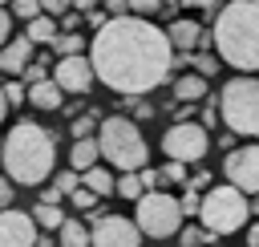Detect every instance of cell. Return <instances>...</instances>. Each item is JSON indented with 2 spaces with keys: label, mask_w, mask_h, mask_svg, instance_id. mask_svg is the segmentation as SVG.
<instances>
[{
  "label": "cell",
  "mask_w": 259,
  "mask_h": 247,
  "mask_svg": "<svg viewBox=\"0 0 259 247\" xmlns=\"http://www.w3.org/2000/svg\"><path fill=\"white\" fill-rule=\"evenodd\" d=\"M93 81L121 97H146L174 73V49L166 32L142 16H109L89 40Z\"/></svg>",
  "instance_id": "cell-1"
},
{
  "label": "cell",
  "mask_w": 259,
  "mask_h": 247,
  "mask_svg": "<svg viewBox=\"0 0 259 247\" xmlns=\"http://www.w3.org/2000/svg\"><path fill=\"white\" fill-rule=\"evenodd\" d=\"M210 45L219 65L227 61L239 73H259V0H227L214 12Z\"/></svg>",
  "instance_id": "cell-2"
},
{
  "label": "cell",
  "mask_w": 259,
  "mask_h": 247,
  "mask_svg": "<svg viewBox=\"0 0 259 247\" xmlns=\"http://www.w3.org/2000/svg\"><path fill=\"white\" fill-rule=\"evenodd\" d=\"M0 166H4V178L12 186H40L53 174V166H57V142H53V134L45 126H36V121H16L4 134Z\"/></svg>",
  "instance_id": "cell-3"
},
{
  "label": "cell",
  "mask_w": 259,
  "mask_h": 247,
  "mask_svg": "<svg viewBox=\"0 0 259 247\" xmlns=\"http://www.w3.org/2000/svg\"><path fill=\"white\" fill-rule=\"evenodd\" d=\"M97 154L117 170H142L150 158V146H146L138 121L113 113V117H101V126H97Z\"/></svg>",
  "instance_id": "cell-4"
},
{
  "label": "cell",
  "mask_w": 259,
  "mask_h": 247,
  "mask_svg": "<svg viewBox=\"0 0 259 247\" xmlns=\"http://www.w3.org/2000/svg\"><path fill=\"white\" fill-rule=\"evenodd\" d=\"M219 121L235 138H259V77H231L219 93Z\"/></svg>",
  "instance_id": "cell-5"
},
{
  "label": "cell",
  "mask_w": 259,
  "mask_h": 247,
  "mask_svg": "<svg viewBox=\"0 0 259 247\" xmlns=\"http://www.w3.org/2000/svg\"><path fill=\"white\" fill-rule=\"evenodd\" d=\"M247 215H251V202H247V194L243 190H235L231 182H223V186H210L206 194H202V202H198V227H206L214 239L219 235H231V231H239L243 223H247Z\"/></svg>",
  "instance_id": "cell-6"
},
{
  "label": "cell",
  "mask_w": 259,
  "mask_h": 247,
  "mask_svg": "<svg viewBox=\"0 0 259 247\" xmlns=\"http://www.w3.org/2000/svg\"><path fill=\"white\" fill-rule=\"evenodd\" d=\"M134 227H138L142 235H150V239H170V235H178V227H182L178 198L166 194V190H146V194L138 198V219H134Z\"/></svg>",
  "instance_id": "cell-7"
},
{
  "label": "cell",
  "mask_w": 259,
  "mask_h": 247,
  "mask_svg": "<svg viewBox=\"0 0 259 247\" xmlns=\"http://www.w3.org/2000/svg\"><path fill=\"white\" fill-rule=\"evenodd\" d=\"M162 150H166V158L170 162H198V158H206V150H210V134L202 130V126H194V121H174L170 130H166V138H162Z\"/></svg>",
  "instance_id": "cell-8"
},
{
  "label": "cell",
  "mask_w": 259,
  "mask_h": 247,
  "mask_svg": "<svg viewBox=\"0 0 259 247\" xmlns=\"http://www.w3.org/2000/svg\"><path fill=\"white\" fill-rule=\"evenodd\" d=\"M223 174L235 190L259 194V146H235L223 158Z\"/></svg>",
  "instance_id": "cell-9"
},
{
  "label": "cell",
  "mask_w": 259,
  "mask_h": 247,
  "mask_svg": "<svg viewBox=\"0 0 259 247\" xmlns=\"http://www.w3.org/2000/svg\"><path fill=\"white\" fill-rule=\"evenodd\" d=\"M89 247H142V231L121 215H101L89 223Z\"/></svg>",
  "instance_id": "cell-10"
},
{
  "label": "cell",
  "mask_w": 259,
  "mask_h": 247,
  "mask_svg": "<svg viewBox=\"0 0 259 247\" xmlns=\"http://www.w3.org/2000/svg\"><path fill=\"white\" fill-rule=\"evenodd\" d=\"M61 93H89L93 89V69H89V57H61L53 65V77H49Z\"/></svg>",
  "instance_id": "cell-11"
},
{
  "label": "cell",
  "mask_w": 259,
  "mask_h": 247,
  "mask_svg": "<svg viewBox=\"0 0 259 247\" xmlns=\"http://www.w3.org/2000/svg\"><path fill=\"white\" fill-rule=\"evenodd\" d=\"M0 247H36V223L24 211H0Z\"/></svg>",
  "instance_id": "cell-12"
},
{
  "label": "cell",
  "mask_w": 259,
  "mask_h": 247,
  "mask_svg": "<svg viewBox=\"0 0 259 247\" xmlns=\"http://www.w3.org/2000/svg\"><path fill=\"white\" fill-rule=\"evenodd\" d=\"M166 40H170V49H178V53L210 49V32H202L198 20H174V24L166 28Z\"/></svg>",
  "instance_id": "cell-13"
},
{
  "label": "cell",
  "mask_w": 259,
  "mask_h": 247,
  "mask_svg": "<svg viewBox=\"0 0 259 247\" xmlns=\"http://www.w3.org/2000/svg\"><path fill=\"white\" fill-rule=\"evenodd\" d=\"M32 61V40L28 36H8L0 45V73H24V65Z\"/></svg>",
  "instance_id": "cell-14"
},
{
  "label": "cell",
  "mask_w": 259,
  "mask_h": 247,
  "mask_svg": "<svg viewBox=\"0 0 259 247\" xmlns=\"http://www.w3.org/2000/svg\"><path fill=\"white\" fill-rule=\"evenodd\" d=\"M24 101H28L32 109H65V93H61L53 81H36V85H28V89H24Z\"/></svg>",
  "instance_id": "cell-15"
},
{
  "label": "cell",
  "mask_w": 259,
  "mask_h": 247,
  "mask_svg": "<svg viewBox=\"0 0 259 247\" xmlns=\"http://www.w3.org/2000/svg\"><path fill=\"white\" fill-rule=\"evenodd\" d=\"M202 97H206V81H202L198 73H182V77L174 81V101L194 105V101H202Z\"/></svg>",
  "instance_id": "cell-16"
},
{
  "label": "cell",
  "mask_w": 259,
  "mask_h": 247,
  "mask_svg": "<svg viewBox=\"0 0 259 247\" xmlns=\"http://www.w3.org/2000/svg\"><path fill=\"white\" fill-rule=\"evenodd\" d=\"M97 138H77L73 142V150H69V166L77 170V174H85L89 166H97Z\"/></svg>",
  "instance_id": "cell-17"
},
{
  "label": "cell",
  "mask_w": 259,
  "mask_h": 247,
  "mask_svg": "<svg viewBox=\"0 0 259 247\" xmlns=\"http://www.w3.org/2000/svg\"><path fill=\"white\" fill-rule=\"evenodd\" d=\"M57 235H61V247H89V223H81V219H65L57 227Z\"/></svg>",
  "instance_id": "cell-18"
},
{
  "label": "cell",
  "mask_w": 259,
  "mask_h": 247,
  "mask_svg": "<svg viewBox=\"0 0 259 247\" xmlns=\"http://www.w3.org/2000/svg\"><path fill=\"white\" fill-rule=\"evenodd\" d=\"M57 32H61V28H57V20L40 12L36 20H28V32H24V36H28L32 45H53V40H57Z\"/></svg>",
  "instance_id": "cell-19"
},
{
  "label": "cell",
  "mask_w": 259,
  "mask_h": 247,
  "mask_svg": "<svg viewBox=\"0 0 259 247\" xmlns=\"http://www.w3.org/2000/svg\"><path fill=\"white\" fill-rule=\"evenodd\" d=\"M81 186H85L89 194H97V198H101V194H109V190H113V174H109V170H101V166H89V170L81 174Z\"/></svg>",
  "instance_id": "cell-20"
},
{
  "label": "cell",
  "mask_w": 259,
  "mask_h": 247,
  "mask_svg": "<svg viewBox=\"0 0 259 247\" xmlns=\"http://www.w3.org/2000/svg\"><path fill=\"white\" fill-rule=\"evenodd\" d=\"M28 219H32L36 227H49V231H57V227L65 223V215H61V207H53V202H36Z\"/></svg>",
  "instance_id": "cell-21"
},
{
  "label": "cell",
  "mask_w": 259,
  "mask_h": 247,
  "mask_svg": "<svg viewBox=\"0 0 259 247\" xmlns=\"http://www.w3.org/2000/svg\"><path fill=\"white\" fill-rule=\"evenodd\" d=\"M178 243H182V247H214V235H210L206 227L190 223V227H178Z\"/></svg>",
  "instance_id": "cell-22"
},
{
  "label": "cell",
  "mask_w": 259,
  "mask_h": 247,
  "mask_svg": "<svg viewBox=\"0 0 259 247\" xmlns=\"http://www.w3.org/2000/svg\"><path fill=\"white\" fill-rule=\"evenodd\" d=\"M81 32H57V40H53V49H57V61L61 57H81Z\"/></svg>",
  "instance_id": "cell-23"
},
{
  "label": "cell",
  "mask_w": 259,
  "mask_h": 247,
  "mask_svg": "<svg viewBox=\"0 0 259 247\" xmlns=\"http://www.w3.org/2000/svg\"><path fill=\"white\" fill-rule=\"evenodd\" d=\"M113 190H117L121 198H130V202H138V198L146 194V190H142V182H138V170H125V174L113 182Z\"/></svg>",
  "instance_id": "cell-24"
},
{
  "label": "cell",
  "mask_w": 259,
  "mask_h": 247,
  "mask_svg": "<svg viewBox=\"0 0 259 247\" xmlns=\"http://www.w3.org/2000/svg\"><path fill=\"white\" fill-rule=\"evenodd\" d=\"M190 65H194V73H198L202 81L219 73V57H214V53H194V57H190Z\"/></svg>",
  "instance_id": "cell-25"
},
{
  "label": "cell",
  "mask_w": 259,
  "mask_h": 247,
  "mask_svg": "<svg viewBox=\"0 0 259 247\" xmlns=\"http://www.w3.org/2000/svg\"><path fill=\"white\" fill-rule=\"evenodd\" d=\"M77 186H81V174H77V170H61V174L53 178V190H57L61 198H65V194H73Z\"/></svg>",
  "instance_id": "cell-26"
},
{
  "label": "cell",
  "mask_w": 259,
  "mask_h": 247,
  "mask_svg": "<svg viewBox=\"0 0 259 247\" xmlns=\"http://www.w3.org/2000/svg\"><path fill=\"white\" fill-rule=\"evenodd\" d=\"M20 77H24L28 85H36V81H49V57H45V61H28Z\"/></svg>",
  "instance_id": "cell-27"
},
{
  "label": "cell",
  "mask_w": 259,
  "mask_h": 247,
  "mask_svg": "<svg viewBox=\"0 0 259 247\" xmlns=\"http://www.w3.org/2000/svg\"><path fill=\"white\" fill-rule=\"evenodd\" d=\"M121 105H125V109H130V113H134L138 121H150V117H154V105H150L146 97H125Z\"/></svg>",
  "instance_id": "cell-28"
},
{
  "label": "cell",
  "mask_w": 259,
  "mask_h": 247,
  "mask_svg": "<svg viewBox=\"0 0 259 247\" xmlns=\"http://www.w3.org/2000/svg\"><path fill=\"white\" fill-rule=\"evenodd\" d=\"M73 138H93V130H97V113H85V117H73Z\"/></svg>",
  "instance_id": "cell-29"
},
{
  "label": "cell",
  "mask_w": 259,
  "mask_h": 247,
  "mask_svg": "<svg viewBox=\"0 0 259 247\" xmlns=\"http://www.w3.org/2000/svg\"><path fill=\"white\" fill-rule=\"evenodd\" d=\"M154 12H162V0H130V12L125 16H154Z\"/></svg>",
  "instance_id": "cell-30"
},
{
  "label": "cell",
  "mask_w": 259,
  "mask_h": 247,
  "mask_svg": "<svg viewBox=\"0 0 259 247\" xmlns=\"http://www.w3.org/2000/svg\"><path fill=\"white\" fill-rule=\"evenodd\" d=\"M4 89V105H24V85L20 81H0Z\"/></svg>",
  "instance_id": "cell-31"
},
{
  "label": "cell",
  "mask_w": 259,
  "mask_h": 247,
  "mask_svg": "<svg viewBox=\"0 0 259 247\" xmlns=\"http://www.w3.org/2000/svg\"><path fill=\"white\" fill-rule=\"evenodd\" d=\"M158 178H162V182H186L190 174H186V166H182V162H166V166L158 170Z\"/></svg>",
  "instance_id": "cell-32"
},
{
  "label": "cell",
  "mask_w": 259,
  "mask_h": 247,
  "mask_svg": "<svg viewBox=\"0 0 259 247\" xmlns=\"http://www.w3.org/2000/svg\"><path fill=\"white\" fill-rule=\"evenodd\" d=\"M12 12L20 20H36L40 16V0H12Z\"/></svg>",
  "instance_id": "cell-33"
},
{
  "label": "cell",
  "mask_w": 259,
  "mask_h": 247,
  "mask_svg": "<svg viewBox=\"0 0 259 247\" xmlns=\"http://www.w3.org/2000/svg\"><path fill=\"white\" fill-rule=\"evenodd\" d=\"M69 198H73V207H77V211H93V207H97V194H89L85 186H77Z\"/></svg>",
  "instance_id": "cell-34"
},
{
  "label": "cell",
  "mask_w": 259,
  "mask_h": 247,
  "mask_svg": "<svg viewBox=\"0 0 259 247\" xmlns=\"http://www.w3.org/2000/svg\"><path fill=\"white\" fill-rule=\"evenodd\" d=\"M198 202H202V194H198V190H190V186H186V194H182V198H178V211H182V215H198Z\"/></svg>",
  "instance_id": "cell-35"
},
{
  "label": "cell",
  "mask_w": 259,
  "mask_h": 247,
  "mask_svg": "<svg viewBox=\"0 0 259 247\" xmlns=\"http://www.w3.org/2000/svg\"><path fill=\"white\" fill-rule=\"evenodd\" d=\"M206 105H202V130H210L214 121H219V97H202Z\"/></svg>",
  "instance_id": "cell-36"
},
{
  "label": "cell",
  "mask_w": 259,
  "mask_h": 247,
  "mask_svg": "<svg viewBox=\"0 0 259 247\" xmlns=\"http://www.w3.org/2000/svg\"><path fill=\"white\" fill-rule=\"evenodd\" d=\"M73 8V0H40V12L45 16H65Z\"/></svg>",
  "instance_id": "cell-37"
},
{
  "label": "cell",
  "mask_w": 259,
  "mask_h": 247,
  "mask_svg": "<svg viewBox=\"0 0 259 247\" xmlns=\"http://www.w3.org/2000/svg\"><path fill=\"white\" fill-rule=\"evenodd\" d=\"M138 182H142V190H158V182H162V178H158V170L142 166V170H138Z\"/></svg>",
  "instance_id": "cell-38"
},
{
  "label": "cell",
  "mask_w": 259,
  "mask_h": 247,
  "mask_svg": "<svg viewBox=\"0 0 259 247\" xmlns=\"http://www.w3.org/2000/svg\"><path fill=\"white\" fill-rule=\"evenodd\" d=\"M77 24H81V12H73V8H69V12L61 16V24H57V28H61V32H77Z\"/></svg>",
  "instance_id": "cell-39"
},
{
  "label": "cell",
  "mask_w": 259,
  "mask_h": 247,
  "mask_svg": "<svg viewBox=\"0 0 259 247\" xmlns=\"http://www.w3.org/2000/svg\"><path fill=\"white\" fill-rule=\"evenodd\" d=\"M130 12V0H105V16H125Z\"/></svg>",
  "instance_id": "cell-40"
},
{
  "label": "cell",
  "mask_w": 259,
  "mask_h": 247,
  "mask_svg": "<svg viewBox=\"0 0 259 247\" xmlns=\"http://www.w3.org/2000/svg\"><path fill=\"white\" fill-rule=\"evenodd\" d=\"M186 186H190V190H202V186H210V170H198L194 178H186Z\"/></svg>",
  "instance_id": "cell-41"
},
{
  "label": "cell",
  "mask_w": 259,
  "mask_h": 247,
  "mask_svg": "<svg viewBox=\"0 0 259 247\" xmlns=\"http://www.w3.org/2000/svg\"><path fill=\"white\" fill-rule=\"evenodd\" d=\"M12 194H16V190H12V182H8L4 174H0V211H4L8 202H12Z\"/></svg>",
  "instance_id": "cell-42"
},
{
  "label": "cell",
  "mask_w": 259,
  "mask_h": 247,
  "mask_svg": "<svg viewBox=\"0 0 259 247\" xmlns=\"http://www.w3.org/2000/svg\"><path fill=\"white\" fill-rule=\"evenodd\" d=\"M8 36H12V16H8L4 8H0V45H4Z\"/></svg>",
  "instance_id": "cell-43"
},
{
  "label": "cell",
  "mask_w": 259,
  "mask_h": 247,
  "mask_svg": "<svg viewBox=\"0 0 259 247\" xmlns=\"http://www.w3.org/2000/svg\"><path fill=\"white\" fill-rule=\"evenodd\" d=\"M85 20H89L93 28H101V24L109 20V16H105V8H93V12H85Z\"/></svg>",
  "instance_id": "cell-44"
},
{
  "label": "cell",
  "mask_w": 259,
  "mask_h": 247,
  "mask_svg": "<svg viewBox=\"0 0 259 247\" xmlns=\"http://www.w3.org/2000/svg\"><path fill=\"white\" fill-rule=\"evenodd\" d=\"M198 8H202V12H206V16H214V12H219V8H223V0H198Z\"/></svg>",
  "instance_id": "cell-45"
},
{
  "label": "cell",
  "mask_w": 259,
  "mask_h": 247,
  "mask_svg": "<svg viewBox=\"0 0 259 247\" xmlns=\"http://www.w3.org/2000/svg\"><path fill=\"white\" fill-rule=\"evenodd\" d=\"M36 202H53V207H61V194H57V190H53V186H49V190H45V194H40V198H36Z\"/></svg>",
  "instance_id": "cell-46"
},
{
  "label": "cell",
  "mask_w": 259,
  "mask_h": 247,
  "mask_svg": "<svg viewBox=\"0 0 259 247\" xmlns=\"http://www.w3.org/2000/svg\"><path fill=\"white\" fill-rule=\"evenodd\" d=\"M97 0H73V12H93Z\"/></svg>",
  "instance_id": "cell-47"
},
{
  "label": "cell",
  "mask_w": 259,
  "mask_h": 247,
  "mask_svg": "<svg viewBox=\"0 0 259 247\" xmlns=\"http://www.w3.org/2000/svg\"><path fill=\"white\" fill-rule=\"evenodd\" d=\"M247 243H251V247H259V223H255V227L247 231Z\"/></svg>",
  "instance_id": "cell-48"
},
{
  "label": "cell",
  "mask_w": 259,
  "mask_h": 247,
  "mask_svg": "<svg viewBox=\"0 0 259 247\" xmlns=\"http://www.w3.org/2000/svg\"><path fill=\"white\" fill-rule=\"evenodd\" d=\"M4 113H8V105H4V89H0V121H4Z\"/></svg>",
  "instance_id": "cell-49"
},
{
  "label": "cell",
  "mask_w": 259,
  "mask_h": 247,
  "mask_svg": "<svg viewBox=\"0 0 259 247\" xmlns=\"http://www.w3.org/2000/svg\"><path fill=\"white\" fill-rule=\"evenodd\" d=\"M251 207H255V211H259V194H255V202H251Z\"/></svg>",
  "instance_id": "cell-50"
},
{
  "label": "cell",
  "mask_w": 259,
  "mask_h": 247,
  "mask_svg": "<svg viewBox=\"0 0 259 247\" xmlns=\"http://www.w3.org/2000/svg\"><path fill=\"white\" fill-rule=\"evenodd\" d=\"M4 4H12V0H0V8H4Z\"/></svg>",
  "instance_id": "cell-51"
},
{
  "label": "cell",
  "mask_w": 259,
  "mask_h": 247,
  "mask_svg": "<svg viewBox=\"0 0 259 247\" xmlns=\"http://www.w3.org/2000/svg\"><path fill=\"white\" fill-rule=\"evenodd\" d=\"M0 146H4V138H0Z\"/></svg>",
  "instance_id": "cell-52"
},
{
  "label": "cell",
  "mask_w": 259,
  "mask_h": 247,
  "mask_svg": "<svg viewBox=\"0 0 259 247\" xmlns=\"http://www.w3.org/2000/svg\"><path fill=\"white\" fill-rule=\"evenodd\" d=\"M214 247H219V243H214Z\"/></svg>",
  "instance_id": "cell-53"
}]
</instances>
